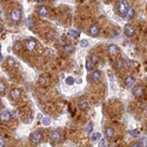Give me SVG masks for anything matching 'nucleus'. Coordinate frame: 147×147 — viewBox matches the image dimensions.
I'll return each mask as SVG.
<instances>
[{"instance_id":"nucleus-41","label":"nucleus","mask_w":147,"mask_h":147,"mask_svg":"<svg viewBox=\"0 0 147 147\" xmlns=\"http://www.w3.org/2000/svg\"><path fill=\"white\" fill-rule=\"evenodd\" d=\"M0 50H1V44H0Z\"/></svg>"},{"instance_id":"nucleus-12","label":"nucleus","mask_w":147,"mask_h":147,"mask_svg":"<svg viewBox=\"0 0 147 147\" xmlns=\"http://www.w3.org/2000/svg\"><path fill=\"white\" fill-rule=\"evenodd\" d=\"M50 139H51V142L52 144H57L59 140H60V134L58 131H52L50 133Z\"/></svg>"},{"instance_id":"nucleus-39","label":"nucleus","mask_w":147,"mask_h":147,"mask_svg":"<svg viewBox=\"0 0 147 147\" xmlns=\"http://www.w3.org/2000/svg\"><path fill=\"white\" fill-rule=\"evenodd\" d=\"M3 59H4V58H3V54L0 53V61H3Z\"/></svg>"},{"instance_id":"nucleus-16","label":"nucleus","mask_w":147,"mask_h":147,"mask_svg":"<svg viewBox=\"0 0 147 147\" xmlns=\"http://www.w3.org/2000/svg\"><path fill=\"white\" fill-rule=\"evenodd\" d=\"M78 107H79L80 109H86V108L88 107V101L82 98V99H80L79 102H78Z\"/></svg>"},{"instance_id":"nucleus-3","label":"nucleus","mask_w":147,"mask_h":147,"mask_svg":"<svg viewBox=\"0 0 147 147\" xmlns=\"http://www.w3.org/2000/svg\"><path fill=\"white\" fill-rule=\"evenodd\" d=\"M21 17H22V14L19 8H14L11 11V20L13 22H19L21 20Z\"/></svg>"},{"instance_id":"nucleus-23","label":"nucleus","mask_w":147,"mask_h":147,"mask_svg":"<svg viewBox=\"0 0 147 147\" xmlns=\"http://www.w3.org/2000/svg\"><path fill=\"white\" fill-rule=\"evenodd\" d=\"M91 60H92V63H93V64H98V63H99V61H100V57H99V54L93 53V54H92Z\"/></svg>"},{"instance_id":"nucleus-38","label":"nucleus","mask_w":147,"mask_h":147,"mask_svg":"<svg viewBox=\"0 0 147 147\" xmlns=\"http://www.w3.org/2000/svg\"><path fill=\"white\" fill-rule=\"evenodd\" d=\"M35 1H36V3H44L45 0H35Z\"/></svg>"},{"instance_id":"nucleus-24","label":"nucleus","mask_w":147,"mask_h":147,"mask_svg":"<svg viewBox=\"0 0 147 147\" xmlns=\"http://www.w3.org/2000/svg\"><path fill=\"white\" fill-rule=\"evenodd\" d=\"M51 122H52L51 118H48V117H42V125H44V126H50V125H51Z\"/></svg>"},{"instance_id":"nucleus-14","label":"nucleus","mask_w":147,"mask_h":147,"mask_svg":"<svg viewBox=\"0 0 147 147\" xmlns=\"http://www.w3.org/2000/svg\"><path fill=\"white\" fill-rule=\"evenodd\" d=\"M9 95H11V98H12L13 100H18L19 98L21 96V91H20L19 88H13V90L11 91Z\"/></svg>"},{"instance_id":"nucleus-15","label":"nucleus","mask_w":147,"mask_h":147,"mask_svg":"<svg viewBox=\"0 0 147 147\" xmlns=\"http://www.w3.org/2000/svg\"><path fill=\"white\" fill-rule=\"evenodd\" d=\"M0 119L3 121H9L12 119V113L9 111H4V112L0 113Z\"/></svg>"},{"instance_id":"nucleus-19","label":"nucleus","mask_w":147,"mask_h":147,"mask_svg":"<svg viewBox=\"0 0 147 147\" xmlns=\"http://www.w3.org/2000/svg\"><path fill=\"white\" fill-rule=\"evenodd\" d=\"M100 139H101V133H99V132H94V133H92V136H91V140H92L93 142L99 141Z\"/></svg>"},{"instance_id":"nucleus-30","label":"nucleus","mask_w":147,"mask_h":147,"mask_svg":"<svg viewBox=\"0 0 147 147\" xmlns=\"http://www.w3.org/2000/svg\"><path fill=\"white\" fill-rule=\"evenodd\" d=\"M5 90H6V85H5V82H4L3 80H0V94H3V93L5 92Z\"/></svg>"},{"instance_id":"nucleus-8","label":"nucleus","mask_w":147,"mask_h":147,"mask_svg":"<svg viewBox=\"0 0 147 147\" xmlns=\"http://www.w3.org/2000/svg\"><path fill=\"white\" fill-rule=\"evenodd\" d=\"M90 78L93 82H99L100 79H101V72L100 71H91V74H90Z\"/></svg>"},{"instance_id":"nucleus-10","label":"nucleus","mask_w":147,"mask_h":147,"mask_svg":"<svg viewBox=\"0 0 147 147\" xmlns=\"http://www.w3.org/2000/svg\"><path fill=\"white\" fill-rule=\"evenodd\" d=\"M36 13L41 18H47L48 17V8L46 6H39L36 8Z\"/></svg>"},{"instance_id":"nucleus-26","label":"nucleus","mask_w":147,"mask_h":147,"mask_svg":"<svg viewBox=\"0 0 147 147\" xmlns=\"http://www.w3.org/2000/svg\"><path fill=\"white\" fill-rule=\"evenodd\" d=\"M26 25H27L28 28H32V27L34 26V22H33V18H32V17H28V18H27V20H26Z\"/></svg>"},{"instance_id":"nucleus-32","label":"nucleus","mask_w":147,"mask_h":147,"mask_svg":"<svg viewBox=\"0 0 147 147\" xmlns=\"http://www.w3.org/2000/svg\"><path fill=\"white\" fill-rule=\"evenodd\" d=\"M88 44H90V42H88V40H87V39H82V40L80 41V46H81L82 48H84V47H87V46H88Z\"/></svg>"},{"instance_id":"nucleus-28","label":"nucleus","mask_w":147,"mask_h":147,"mask_svg":"<svg viewBox=\"0 0 147 147\" xmlns=\"http://www.w3.org/2000/svg\"><path fill=\"white\" fill-rule=\"evenodd\" d=\"M65 82H66V85H68V86H72V85L74 84V79H73L72 77H67L65 79Z\"/></svg>"},{"instance_id":"nucleus-4","label":"nucleus","mask_w":147,"mask_h":147,"mask_svg":"<svg viewBox=\"0 0 147 147\" xmlns=\"http://www.w3.org/2000/svg\"><path fill=\"white\" fill-rule=\"evenodd\" d=\"M42 141V133L41 132H34L31 134V142L33 145H39Z\"/></svg>"},{"instance_id":"nucleus-34","label":"nucleus","mask_w":147,"mask_h":147,"mask_svg":"<svg viewBox=\"0 0 147 147\" xmlns=\"http://www.w3.org/2000/svg\"><path fill=\"white\" fill-rule=\"evenodd\" d=\"M100 146H102V147L108 146V145H107V140H106V139H100Z\"/></svg>"},{"instance_id":"nucleus-9","label":"nucleus","mask_w":147,"mask_h":147,"mask_svg":"<svg viewBox=\"0 0 147 147\" xmlns=\"http://www.w3.org/2000/svg\"><path fill=\"white\" fill-rule=\"evenodd\" d=\"M25 45H26V50L30 51V52H32V51L35 50V47H36V41L33 38H30V39L26 40Z\"/></svg>"},{"instance_id":"nucleus-7","label":"nucleus","mask_w":147,"mask_h":147,"mask_svg":"<svg viewBox=\"0 0 147 147\" xmlns=\"http://www.w3.org/2000/svg\"><path fill=\"white\" fill-rule=\"evenodd\" d=\"M107 51H108V54L111 55V57H115L119 52H120V48L117 46V45H113V44H111V45H108V47H107Z\"/></svg>"},{"instance_id":"nucleus-6","label":"nucleus","mask_w":147,"mask_h":147,"mask_svg":"<svg viewBox=\"0 0 147 147\" xmlns=\"http://www.w3.org/2000/svg\"><path fill=\"white\" fill-rule=\"evenodd\" d=\"M88 34L91 36H93V38H95V36H98L100 34V27L99 25H96V24H93V25L90 26L88 28Z\"/></svg>"},{"instance_id":"nucleus-17","label":"nucleus","mask_w":147,"mask_h":147,"mask_svg":"<svg viewBox=\"0 0 147 147\" xmlns=\"http://www.w3.org/2000/svg\"><path fill=\"white\" fill-rule=\"evenodd\" d=\"M85 66H86V69H87L88 72H91V71L94 68V64L92 63V60H91L90 58H87L86 61H85Z\"/></svg>"},{"instance_id":"nucleus-18","label":"nucleus","mask_w":147,"mask_h":147,"mask_svg":"<svg viewBox=\"0 0 147 147\" xmlns=\"http://www.w3.org/2000/svg\"><path fill=\"white\" fill-rule=\"evenodd\" d=\"M64 50H65V52H67V53H72L73 51L76 50V46L72 45V44H65V45H64Z\"/></svg>"},{"instance_id":"nucleus-1","label":"nucleus","mask_w":147,"mask_h":147,"mask_svg":"<svg viewBox=\"0 0 147 147\" xmlns=\"http://www.w3.org/2000/svg\"><path fill=\"white\" fill-rule=\"evenodd\" d=\"M129 9V4L127 0H120L118 5V14L122 18H126V14Z\"/></svg>"},{"instance_id":"nucleus-21","label":"nucleus","mask_w":147,"mask_h":147,"mask_svg":"<svg viewBox=\"0 0 147 147\" xmlns=\"http://www.w3.org/2000/svg\"><path fill=\"white\" fill-rule=\"evenodd\" d=\"M134 17H136V11L129 7V9H128V12H127V14H126V18H127L128 20H131V19L134 18Z\"/></svg>"},{"instance_id":"nucleus-13","label":"nucleus","mask_w":147,"mask_h":147,"mask_svg":"<svg viewBox=\"0 0 147 147\" xmlns=\"http://www.w3.org/2000/svg\"><path fill=\"white\" fill-rule=\"evenodd\" d=\"M105 136L107 139H113L115 136V129L113 127H106L105 128Z\"/></svg>"},{"instance_id":"nucleus-29","label":"nucleus","mask_w":147,"mask_h":147,"mask_svg":"<svg viewBox=\"0 0 147 147\" xmlns=\"http://www.w3.org/2000/svg\"><path fill=\"white\" fill-rule=\"evenodd\" d=\"M85 131H86V133H92V131H93V124H92V122H88V124L86 125Z\"/></svg>"},{"instance_id":"nucleus-5","label":"nucleus","mask_w":147,"mask_h":147,"mask_svg":"<svg viewBox=\"0 0 147 147\" xmlns=\"http://www.w3.org/2000/svg\"><path fill=\"white\" fill-rule=\"evenodd\" d=\"M133 95L136 96V98H142L144 95V92H145V88L144 86H141V85H137V86H133Z\"/></svg>"},{"instance_id":"nucleus-37","label":"nucleus","mask_w":147,"mask_h":147,"mask_svg":"<svg viewBox=\"0 0 147 147\" xmlns=\"http://www.w3.org/2000/svg\"><path fill=\"white\" fill-rule=\"evenodd\" d=\"M3 31H4V25L0 22V32H3Z\"/></svg>"},{"instance_id":"nucleus-40","label":"nucleus","mask_w":147,"mask_h":147,"mask_svg":"<svg viewBox=\"0 0 147 147\" xmlns=\"http://www.w3.org/2000/svg\"><path fill=\"white\" fill-rule=\"evenodd\" d=\"M3 14V9H1V7H0V16Z\"/></svg>"},{"instance_id":"nucleus-35","label":"nucleus","mask_w":147,"mask_h":147,"mask_svg":"<svg viewBox=\"0 0 147 147\" xmlns=\"http://www.w3.org/2000/svg\"><path fill=\"white\" fill-rule=\"evenodd\" d=\"M20 48H21V44L17 41V42L14 44V50H16V51H18V50H20Z\"/></svg>"},{"instance_id":"nucleus-33","label":"nucleus","mask_w":147,"mask_h":147,"mask_svg":"<svg viewBox=\"0 0 147 147\" xmlns=\"http://www.w3.org/2000/svg\"><path fill=\"white\" fill-rule=\"evenodd\" d=\"M7 65H8V66H11V67H12V66H14V65H16L14 60L12 59V58H8V59H7Z\"/></svg>"},{"instance_id":"nucleus-27","label":"nucleus","mask_w":147,"mask_h":147,"mask_svg":"<svg viewBox=\"0 0 147 147\" xmlns=\"http://www.w3.org/2000/svg\"><path fill=\"white\" fill-rule=\"evenodd\" d=\"M124 65H125V68H131L132 67V60H129V59H125L124 60Z\"/></svg>"},{"instance_id":"nucleus-20","label":"nucleus","mask_w":147,"mask_h":147,"mask_svg":"<svg viewBox=\"0 0 147 147\" xmlns=\"http://www.w3.org/2000/svg\"><path fill=\"white\" fill-rule=\"evenodd\" d=\"M68 35L76 39V38H79V36H80V32H79L78 30H73V28H72V30L68 31Z\"/></svg>"},{"instance_id":"nucleus-42","label":"nucleus","mask_w":147,"mask_h":147,"mask_svg":"<svg viewBox=\"0 0 147 147\" xmlns=\"http://www.w3.org/2000/svg\"><path fill=\"white\" fill-rule=\"evenodd\" d=\"M0 104H1V100H0Z\"/></svg>"},{"instance_id":"nucleus-31","label":"nucleus","mask_w":147,"mask_h":147,"mask_svg":"<svg viewBox=\"0 0 147 147\" xmlns=\"http://www.w3.org/2000/svg\"><path fill=\"white\" fill-rule=\"evenodd\" d=\"M117 66H118L119 68L125 67V65H124V60H122V59H118V60H117Z\"/></svg>"},{"instance_id":"nucleus-22","label":"nucleus","mask_w":147,"mask_h":147,"mask_svg":"<svg viewBox=\"0 0 147 147\" xmlns=\"http://www.w3.org/2000/svg\"><path fill=\"white\" fill-rule=\"evenodd\" d=\"M133 147H140V146H147V141L146 140H140V141H137V142H133L132 144Z\"/></svg>"},{"instance_id":"nucleus-11","label":"nucleus","mask_w":147,"mask_h":147,"mask_svg":"<svg viewBox=\"0 0 147 147\" xmlns=\"http://www.w3.org/2000/svg\"><path fill=\"white\" fill-rule=\"evenodd\" d=\"M134 84H136V78L133 76H127L125 78V85H126L127 88H132L134 86Z\"/></svg>"},{"instance_id":"nucleus-36","label":"nucleus","mask_w":147,"mask_h":147,"mask_svg":"<svg viewBox=\"0 0 147 147\" xmlns=\"http://www.w3.org/2000/svg\"><path fill=\"white\" fill-rule=\"evenodd\" d=\"M4 146H5V141L0 138V147H4Z\"/></svg>"},{"instance_id":"nucleus-2","label":"nucleus","mask_w":147,"mask_h":147,"mask_svg":"<svg viewBox=\"0 0 147 147\" xmlns=\"http://www.w3.org/2000/svg\"><path fill=\"white\" fill-rule=\"evenodd\" d=\"M124 34L127 36V38H134L137 34V30L133 25H131V24H126L125 27H124Z\"/></svg>"},{"instance_id":"nucleus-25","label":"nucleus","mask_w":147,"mask_h":147,"mask_svg":"<svg viewBox=\"0 0 147 147\" xmlns=\"http://www.w3.org/2000/svg\"><path fill=\"white\" fill-rule=\"evenodd\" d=\"M129 134H131V137L134 138V139H138V138H139V131H137V129L129 131Z\"/></svg>"}]
</instances>
